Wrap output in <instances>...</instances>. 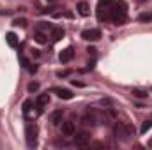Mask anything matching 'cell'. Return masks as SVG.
<instances>
[{"label": "cell", "mask_w": 152, "mask_h": 150, "mask_svg": "<svg viewBox=\"0 0 152 150\" xmlns=\"http://www.w3.org/2000/svg\"><path fill=\"white\" fill-rule=\"evenodd\" d=\"M28 69H30V73H32V74H34V73H37V66H30Z\"/></svg>", "instance_id": "26"}, {"label": "cell", "mask_w": 152, "mask_h": 150, "mask_svg": "<svg viewBox=\"0 0 152 150\" xmlns=\"http://www.w3.org/2000/svg\"><path fill=\"white\" fill-rule=\"evenodd\" d=\"M87 51H88V55H92V57H94L97 50H96V48H92V46H88V48H87Z\"/></svg>", "instance_id": "25"}, {"label": "cell", "mask_w": 152, "mask_h": 150, "mask_svg": "<svg viewBox=\"0 0 152 150\" xmlns=\"http://www.w3.org/2000/svg\"><path fill=\"white\" fill-rule=\"evenodd\" d=\"M138 2H145V0H138Z\"/></svg>", "instance_id": "29"}, {"label": "cell", "mask_w": 152, "mask_h": 150, "mask_svg": "<svg viewBox=\"0 0 152 150\" xmlns=\"http://www.w3.org/2000/svg\"><path fill=\"white\" fill-rule=\"evenodd\" d=\"M81 37L85 41H97L101 37V30L99 28H90V30H83L81 32Z\"/></svg>", "instance_id": "5"}, {"label": "cell", "mask_w": 152, "mask_h": 150, "mask_svg": "<svg viewBox=\"0 0 152 150\" xmlns=\"http://www.w3.org/2000/svg\"><path fill=\"white\" fill-rule=\"evenodd\" d=\"M151 127H152V120H145V122L142 124V127H140V133H142V134H145Z\"/></svg>", "instance_id": "18"}, {"label": "cell", "mask_w": 152, "mask_h": 150, "mask_svg": "<svg viewBox=\"0 0 152 150\" xmlns=\"http://www.w3.org/2000/svg\"><path fill=\"white\" fill-rule=\"evenodd\" d=\"M20 62H21V66H23V67H28V66H30L28 58H25V57H20Z\"/></svg>", "instance_id": "24"}, {"label": "cell", "mask_w": 152, "mask_h": 150, "mask_svg": "<svg viewBox=\"0 0 152 150\" xmlns=\"http://www.w3.org/2000/svg\"><path fill=\"white\" fill-rule=\"evenodd\" d=\"M96 122H97V115L94 111H90V110L81 117V124H83V125H90V127H92Z\"/></svg>", "instance_id": "6"}, {"label": "cell", "mask_w": 152, "mask_h": 150, "mask_svg": "<svg viewBox=\"0 0 152 150\" xmlns=\"http://www.w3.org/2000/svg\"><path fill=\"white\" fill-rule=\"evenodd\" d=\"M50 103V94H41L37 97V104L39 106H46Z\"/></svg>", "instance_id": "15"}, {"label": "cell", "mask_w": 152, "mask_h": 150, "mask_svg": "<svg viewBox=\"0 0 152 150\" xmlns=\"http://www.w3.org/2000/svg\"><path fill=\"white\" fill-rule=\"evenodd\" d=\"M76 9H78V12H80L81 16H88V14H90V11H88V4H85V2H80Z\"/></svg>", "instance_id": "12"}, {"label": "cell", "mask_w": 152, "mask_h": 150, "mask_svg": "<svg viewBox=\"0 0 152 150\" xmlns=\"http://www.w3.org/2000/svg\"><path fill=\"white\" fill-rule=\"evenodd\" d=\"M113 133H115V138L120 140V141H127V140L133 136V129H131V125H127V124H124V122L115 124Z\"/></svg>", "instance_id": "2"}, {"label": "cell", "mask_w": 152, "mask_h": 150, "mask_svg": "<svg viewBox=\"0 0 152 150\" xmlns=\"http://www.w3.org/2000/svg\"><path fill=\"white\" fill-rule=\"evenodd\" d=\"M50 120H51V124H53V125H58V124L62 122V111H60V110L53 111V113H51V117H50Z\"/></svg>", "instance_id": "11"}, {"label": "cell", "mask_w": 152, "mask_h": 150, "mask_svg": "<svg viewBox=\"0 0 152 150\" xmlns=\"http://www.w3.org/2000/svg\"><path fill=\"white\" fill-rule=\"evenodd\" d=\"M5 41H7V44H9L11 48H18V39H16V36H14L12 32H9V34L5 36Z\"/></svg>", "instance_id": "13"}, {"label": "cell", "mask_w": 152, "mask_h": 150, "mask_svg": "<svg viewBox=\"0 0 152 150\" xmlns=\"http://www.w3.org/2000/svg\"><path fill=\"white\" fill-rule=\"evenodd\" d=\"M113 5V0H99L97 2V18L103 21L110 18V7Z\"/></svg>", "instance_id": "3"}, {"label": "cell", "mask_w": 152, "mask_h": 150, "mask_svg": "<svg viewBox=\"0 0 152 150\" xmlns=\"http://www.w3.org/2000/svg\"><path fill=\"white\" fill-rule=\"evenodd\" d=\"M51 28H53V27H51L50 23H41V25H39V30H41V32H44V30H51Z\"/></svg>", "instance_id": "21"}, {"label": "cell", "mask_w": 152, "mask_h": 150, "mask_svg": "<svg viewBox=\"0 0 152 150\" xmlns=\"http://www.w3.org/2000/svg\"><path fill=\"white\" fill-rule=\"evenodd\" d=\"M34 39L37 41L39 44H44V42H46V34L39 30V32H36V36H34Z\"/></svg>", "instance_id": "17"}, {"label": "cell", "mask_w": 152, "mask_h": 150, "mask_svg": "<svg viewBox=\"0 0 152 150\" xmlns=\"http://www.w3.org/2000/svg\"><path fill=\"white\" fill-rule=\"evenodd\" d=\"M53 92H55L60 99H67V101H69V99H73V94H71L67 88H53Z\"/></svg>", "instance_id": "10"}, {"label": "cell", "mask_w": 152, "mask_h": 150, "mask_svg": "<svg viewBox=\"0 0 152 150\" xmlns=\"http://www.w3.org/2000/svg\"><path fill=\"white\" fill-rule=\"evenodd\" d=\"M73 55H75V50L69 46V48L62 50V53H60V57H58V58H60V62H62V64H67V62L73 58Z\"/></svg>", "instance_id": "8"}, {"label": "cell", "mask_w": 152, "mask_h": 150, "mask_svg": "<svg viewBox=\"0 0 152 150\" xmlns=\"http://www.w3.org/2000/svg\"><path fill=\"white\" fill-rule=\"evenodd\" d=\"M133 95H136V97H147V92H143L140 88H133Z\"/></svg>", "instance_id": "20"}, {"label": "cell", "mask_w": 152, "mask_h": 150, "mask_svg": "<svg viewBox=\"0 0 152 150\" xmlns=\"http://www.w3.org/2000/svg\"><path fill=\"white\" fill-rule=\"evenodd\" d=\"M62 134L64 136H75V125H73V122H64L62 124Z\"/></svg>", "instance_id": "9"}, {"label": "cell", "mask_w": 152, "mask_h": 150, "mask_svg": "<svg viewBox=\"0 0 152 150\" xmlns=\"http://www.w3.org/2000/svg\"><path fill=\"white\" fill-rule=\"evenodd\" d=\"M12 25H14V27H21V28H25V27H27V20H25V18H16V20L12 21Z\"/></svg>", "instance_id": "19"}, {"label": "cell", "mask_w": 152, "mask_h": 150, "mask_svg": "<svg viewBox=\"0 0 152 150\" xmlns=\"http://www.w3.org/2000/svg\"><path fill=\"white\" fill-rule=\"evenodd\" d=\"M67 74H69L67 71H60V73H58V78H64V76H67Z\"/></svg>", "instance_id": "27"}, {"label": "cell", "mask_w": 152, "mask_h": 150, "mask_svg": "<svg viewBox=\"0 0 152 150\" xmlns=\"http://www.w3.org/2000/svg\"><path fill=\"white\" fill-rule=\"evenodd\" d=\"M30 108H32V101H25V103H23V111L28 113L30 111Z\"/></svg>", "instance_id": "22"}, {"label": "cell", "mask_w": 152, "mask_h": 150, "mask_svg": "<svg viewBox=\"0 0 152 150\" xmlns=\"http://www.w3.org/2000/svg\"><path fill=\"white\" fill-rule=\"evenodd\" d=\"M39 88V83H36V81H34V83H30V85H28V92H36V90H37Z\"/></svg>", "instance_id": "23"}, {"label": "cell", "mask_w": 152, "mask_h": 150, "mask_svg": "<svg viewBox=\"0 0 152 150\" xmlns=\"http://www.w3.org/2000/svg\"><path fill=\"white\" fill-rule=\"evenodd\" d=\"M48 2H57V0H48Z\"/></svg>", "instance_id": "28"}, {"label": "cell", "mask_w": 152, "mask_h": 150, "mask_svg": "<svg viewBox=\"0 0 152 150\" xmlns=\"http://www.w3.org/2000/svg\"><path fill=\"white\" fill-rule=\"evenodd\" d=\"M64 37V30L62 28H51V39L57 42V41H60V39Z\"/></svg>", "instance_id": "14"}, {"label": "cell", "mask_w": 152, "mask_h": 150, "mask_svg": "<svg viewBox=\"0 0 152 150\" xmlns=\"http://www.w3.org/2000/svg\"><path fill=\"white\" fill-rule=\"evenodd\" d=\"M138 21H142V23H149V21H152V14L151 12H143V14H140V16H138Z\"/></svg>", "instance_id": "16"}, {"label": "cell", "mask_w": 152, "mask_h": 150, "mask_svg": "<svg viewBox=\"0 0 152 150\" xmlns=\"http://www.w3.org/2000/svg\"><path fill=\"white\" fill-rule=\"evenodd\" d=\"M110 18L113 20V23H117V25L126 23V4L122 0L113 2V5L110 7Z\"/></svg>", "instance_id": "1"}, {"label": "cell", "mask_w": 152, "mask_h": 150, "mask_svg": "<svg viewBox=\"0 0 152 150\" xmlns=\"http://www.w3.org/2000/svg\"><path fill=\"white\" fill-rule=\"evenodd\" d=\"M37 125L36 124H28L27 125V129H25V136H27V145L28 147H36V143H37Z\"/></svg>", "instance_id": "4"}, {"label": "cell", "mask_w": 152, "mask_h": 150, "mask_svg": "<svg viewBox=\"0 0 152 150\" xmlns=\"http://www.w3.org/2000/svg\"><path fill=\"white\" fill-rule=\"evenodd\" d=\"M88 140H90L88 133H80V134L75 136V145L76 147H85V145L88 143Z\"/></svg>", "instance_id": "7"}]
</instances>
